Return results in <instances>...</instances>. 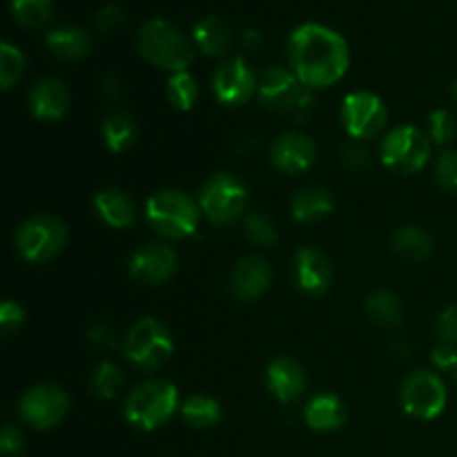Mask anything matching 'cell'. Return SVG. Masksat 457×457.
<instances>
[{
    "label": "cell",
    "mask_w": 457,
    "mask_h": 457,
    "mask_svg": "<svg viewBox=\"0 0 457 457\" xmlns=\"http://www.w3.org/2000/svg\"><path fill=\"white\" fill-rule=\"evenodd\" d=\"M290 71L311 89L339 83L351 65V49L339 31L321 22H302L295 27L286 45Z\"/></svg>",
    "instance_id": "6da1fadb"
},
{
    "label": "cell",
    "mask_w": 457,
    "mask_h": 457,
    "mask_svg": "<svg viewBox=\"0 0 457 457\" xmlns=\"http://www.w3.org/2000/svg\"><path fill=\"white\" fill-rule=\"evenodd\" d=\"M138 54L152 65L172 74L187 71L195 61V40L165 18H150L141 25L137 36Z\"/></svg>",
    "instance_id": "7a4b0ae2"
},
{
    "label": "cell",
    "mask_w": 457,
    "mask_h": 457,
    "mask_svg": "<svg viewBox=\"0 0 457 457\" xmlns=\"http://www.w3.org/2000/svg\"><path fill=\"white\" fill-rule=\"evenodd\" d=\"M257 96L266 110L290 116L297 123L311 119L315 110L312 89L306 87L293 71L279 65H270L262 71Z\"/></svg>",
    "instance_id": "3957f363"
},
{
    "label": "cell",
    "mask_w": 457,
    "mask_h": 457,
    "mask_svg": "<svg viewBox=\"0 0 457 457\" xmlns=\"http://www.w3.org/2000/svg\"><path fill=\"white\" fill-rule=\"evenodd\" d=\"M181 411L179 388L168 379H147L125 397V420L138 431H156Z\"/></svg>",
    "instance_id": "277c9868"
},
{
    "label": "cell",
    "mask_w": 457,
    "mask_h": 457,
    "mask_svg": "<svg viewBox=\"0 0 457 457\" xmlns=\"http://www.w3.org/2000/svg\"><path fill=\"white\" fill-rule=\"evenodd\" d=\"M201 205L181 190H161L147 199V226L163 239H187L201 223Z\"/></svg>",
    "instance_id": "5b68a950"
},
{
    "label": "cell",
    "mask_w": 457,
    "mask_h": 457,
    "mask_svg": "<svg viewBox=\"0 0 457 457\" xmlns=\"http://www.w3.org/2000/svg\"><path fill=\"white\" fill-rule=\"evenodd\" d=\"M250 192L239 177L219 172L204 183L199 192V205L204 217L214 226H230L245 217Z\"/></svg>",
    "instance_id": "8992f818"
},
{
    "label": "cell",
    "mask_w": 457,
    "mask_h": 457,
    "mask_svg": "<svg viewBox=\"0 0 457 457\" xmlns=\"http://www.w3.org/2000/svg\"><path fill=\"white\" fill-rule=\"evenodd\" d=\"M174 353L172 335L163 321L154 317H143L129 328L128 337L123 342V355L134 369L150 370L161 369L170 355Z\"/></svg>",
    "instance_id": "52a82bcc"
},
{
    "label": "cell",
    "mask_w": 457,
    "mask_h": 457,
    "mask_svg": "<svg viewBox=\"0 0 457 457\" xmlns=\"http://www.w3.org/2000/svg\"><path fill=\"white\" fill-rule=\"evenodd\" d=\"M433 141L424 129L415 125H397L384 137L379 159L397 174H415L431 159Z\"/></svg>",
    "instance_id": "ba28073f"
},
{
    "label": "cell",
    "mask_w": 457,
    "mask_h": 457,
    "mask_svg": "<svg viewBox=\"0 0 457 457\" xmlns=\"http://www.w3.org/2000/svg\"><path fill=\"white\" fill-rule=\"evenodd\" d=\"M70 232L58 217L34 214L25 219L16 232V250L25 262L45 263L62 253Z\"/></svg>",
    "instance_id": "9c48e42d"
},
{
    "label": "cell",
    "mask_w": 457,
    "mask_h": 457,
    "mask_svg": "<svg viewBox=\"0 0 457 457\" xmlns=\"http://www.w3.org/2000/svg\"><path fill=\"white\" fill-rule=\"evenodd\" d=\"M400 402L406 415L415 420H436L445 413L449 393L440 375L415 370L402 382Z\"/></svg>",
    "instance_id": "30bf717a"
},
{
    "label": "cell",
    "mask_w": 457,
    "mask_h": 457,
    "mask_svg": "<svg viewBox=\"0 0 457 457\" xmlns=\"http://www.w3.org/2000/svg\"><path fill=\"white\" fill-rule=\"evenodd\" d=\"M339 116L348 137L355 141H369L386 128L388 110L378 94L357 89L344 98Z\"/></svg>",
    "instance_id": "8fae6325"
},
{
    "label": "cell",
    "mask_w": 457,
    "mask_h": 457,
    "mask_svg": "<svg viewBox=\"0 0 457 457\" xmlns=\"http://www.w3.org/2000/svg\"><path fill=\"white\" fill-rule=\"evenodd\" d=\"M67 411H70V397L61 386H54V384L31 386L18 404L22 422L29 424L36 431L58 427L67 418Z\"/></svg>",
    "instance_id": "7c38bea8"
},
{
    "label": "cell",
    "mask_w": 457,
    "mask_h": 457,
    "mask_svg": "<svg viewBox=\"0 0 457 457\" xmlns=\"http://www.w3.org/2000/svg\"><path fill=\"white\" fill-rule=\"evenodd\" d=\"M259 76L245 62L244 56H232L217 67L212 76V89L219 103L228 107L245 105L257 94Z\"/></svg>",
    "instance_id": "4fadbf2b"
},
{
    "label": "cell",
    "mask_w": 457,
    "mask_h": 457,
    "mask_svg": "<svg viewBox=\"0 0 457 457\" xmlns=\"http://www.w3.org/2000/svg\"><path fill=\"white\" fill-rule=\"evenodd\" d=\"M179 257L172 245L147 244L129 257V277L141 286H161L177 272Z\"/></svg>",
    "instance_id": "5bb4252c"
},
{
    "label": "cell",
    "mask_w": 457,
    "mask_h": 457,
    "mask_svg": "<svg viewBox=\"0 0 457 457\" xmlns=\"http://www.w3.org/2000/svg\"><path fill=\"white\" fill-rule=\"evenodd\" d=\"M268 159L279 172L302 174L315 165L317 145L308 134L284 132L272 141Z\"/></svg>",
    "instance_id": "9a60e30c"
},
{
    "label": "cell",
    "mask_w": 457,
    "mask_h": 457,
    "mask_svg": "<svg viewBox=\"0 0 457 457\" xmlns=\"http://www.w3.org/2000/svg\"><path fill=\"white\" fill-rule=\"evenodd\" d=\"M295 286L308 297H321L333 281V266L320 248H302L295 254Z\"/></svg>",
    "instance_id": "2e32d148"
},
{
    "label": "cell",
    "mask_w": 457,
    "mask_h": 457,
    "mask_svg": "<svg viewBox=\"0 0 457 457\" xmlns=\"http://www.w3.org/2000/svg\"><path fill=\"white\" fill-rule=\"evenodd\" d=\"M27 105L34 119L54 123V120H61L70 110V89L61 79L43 76L31 85Z\"/></svg>",
    "instance_id": "e0dca14e"
},
{
    "label": "cell",
    "mask_w": 457,
    "mask_h": 457,
    "mask_svg": "<svg viewBox=\"0 0 457 457\" xmlns=\"http://www.w3.org/2000/svg\"><path fill=\"white\" fill-rule=\"evenodd\" d=\"M266 386L281 404H293L306 393V370L293 357H277L266 369Z\"/></svg>",
    "instance_id": "ac0fdd59"
},
{
    "label": "cell",
    "mask_w": 457,
    "mask_h": 457,
    "mask_svg": "<svg viewBox=\"0 0 457 457\" xmlns=\"http://www.w3.org/2000/svg\"><path fill=\"white\" fill-rule=\"evenodd\" d=\"M272 268L263 257L250 254L235 266L230 275V290L239 302H254L270 288Z\"/></svg>",
    "instance_id": "d6986e66"
},
{
    "label": "cell",
    "mask_w": 457,
    "mask_h": 457,
    "mask_svg": "<svg viewBox=\"0 0 457 457\" xmlns=\"http://www.w3.org/2000/svg\"><path fill=\"white\" fill-rule=\"evenodd\" d=\"M348 409L335 393H317L303 406V420L317 433L337 431L346 424Z\"/></svg>",
    "instance_id": "ffe728a7"
},
{
    "label": "cell",
    "mask_w": 457,
    "mask_h": 457,
    "mask_svg": "<svg viewBox=\"0 0 457 457\" xmlns=\"http://www.w3.org/2000/svg\"><path fill=\"white\" fill-rule=\"evenodd\" d=\"M94 208H96L98 217L103 223L116 230H125L132 228L137 221V205H134L132 196L128 192L119 190V187H110L94 196Z\"/></svg>",
    "instance_id": "44dd1931"
},
{
    "label": "cell",
    "mask_w": 457,
    "mask_h": 457,
    "mask_svg": "<svg viewBox=\"0 0 457 457\" xmlns=\"http://www.w3.org/2000/svg\"><path fill=\"white\" fill-rule=\"evenodd\" d=\"M45 45L49 52L61 61H80L92 49V38L85 29L74 25H61L56 29L47 31Z\"/></svg>",
    "instance_id": "7402d4cb"
},
{
    "label": "cell",
    "mask_w": 457,
    "mask_h": 457,
    "mask_svg": "<svg viewBox=\"0 0 457 457\" xmlns=\"http://www.w3.org/2000/svg\"><path fill=\"white\" fill-rule=\"evenodd\" d=\"M232 27L221 16H205L192 29V40L205 56H223L232 45Z\"/></svg>",
    "instance_id": "603a6c76"
},
{
    "label": "cell",
    "mask_w": 457,
    "mask_h": 457,
    "mask_svg": "<svg viewBox=\"0 0 457 457\" xmlns=\"http://www.w3.org/2000/svg\"><path fill=\"white\" fill-rule=\"evenodd\" d=\"M335 208L333 195L326 187L308 186L293 196V219L299 223H317L328 217Z\"/></svg>",
    "instance_id": "cb8c5ba5"
},
{
    "label": "cell",
    "mask_w": 457,
    "mask_h": 457,
    "mask_svg": "<svg viewBox=\"0 0 457 457\" xmlns=\"http://www.w3.org/2000/svg\"><path fill=\"white\" fill-rule=\"evenodd\" d=\"M101 134L107 150H112L114 154H120V152H128L137 143L138 123L128 112H110L103 119Z\"/></svg>",
    "instance_id": "d4e9b609"
},
{
    "label": "cell",
    "mask_w": 457,
    "mask_h": 457,
    "mask_svg": "<svg viewBox=\"0 0 457 457\" xmlns=\"http://www.w3.org/2000/svg\"><path fill=\"white\" fill-rule=\"evenodd\" d=\"M393 250L406 262H424L433 254V237L420 226H402L393 235Z\"/></svg>",
    "instance_id": "484cf974"
},
{
    "label": "cell",
    "mask_w": 457,
    "mask_h": 457,
    "mask_svg": "<svg viewBox=\"0 0 457 457\" xmlns=\"http://www.w3.org/2000/svg\"><path fill=\"white\" fill-rule=\"evenodd\" d=\"M181 418L192 428H212L221 422V404L210 395H190L181 404Z\"/></svg>",
    "instance_id": "4316f807"
},
{
    "label": "cell",
    "mask_w": 457,
    "mask_h": 457,
    "mask_svg": "<svg viewBox=\"0 0 457 457\" xmlns=\"http://www.w3.org/2000/svg\"><path fill=\"white\" fill-rule=\"evenodd\" d=\"M366 311H369V315L373 317L379 326H386V328L400 326L402 317H404L400 299H397V295L391 293V290H378V293L370 295V297L366 299Z\"/></svg>",
    "instance_id": "83f0119b"
},
{
    "label": "cell",
    "mask_w": 457,
    "mask_h": 457,
    "mask_svg": "<svg viewBox=\"0 0 457 457\" xmlns=\"http://www.w3.org/2000/svg\"><path fill=\"white\" fill-rule=\"evenodd\" d=\"M165 96H168L170 105L179 112H187L196 105L199 101V83L190 71H179L168 79L165 85Z\"/></svg>",
    "instance_id": "f1b7e54d"
},
{
    "label": "cell",
    "mask_w": 457,
    "mask_h": 457,
    "mask_svg": "<svg viewBox=\"0 0 457 457\" xmlns=\"http://www.w3.org/2000/svg\"><path fill=\"white\" fill-rule=\"evenodd\" d=\"M13 21L25 29H38L47 25L54 12V0H9Z\"/></svg>",
    "instance_id": "f546056e"
},
{
    "label": "cell",
    "mask_w": 457,
    "mask_h": 457,
    "mask_svg": "<svg viewBox=\"0 0 457 457\" xmlns=\"http://www.w3.org/2000/svg\"><path fill=\"white\" fill-rule=\"evenodd\" d=\"M123 370L116 364H112V361H101V364L94 369L92 378H89L92 393L96 397H101V400H114L120 393V388H123Z\"/></svg>",
    "instance_id": "4dcf8cb0"
},
{
    "label": "cell",
    "mask_w": 457,
    "mask_h": 457,
    "mask_svg": "<svg viewBox=\"0 0 457 457\" xmlns=\"http://www.w3.org/2000/svg\"><path fill=\"white\" fill-rule=\"evenodd\" d=\"M25 67V54H22L16 45L4 40V43L0 45V85H3V89H12L13 85L21 80Z\"/></svg>",
    "instance_id": "1f68e13d"
},
{
    "label": "cell",
    "mask_w": 457,
    "mask_h": 457,
    "mask_svg": "<svg viewBox=\"0 0 457 457\" xmlns=\"http://www.w3.org/2000/svg\"><path fill=\"white\" fill-rule=\"evenodd\" d=\"M244 235L254 245H272L279 239L275 221L262 212H248L244 217Z\"/></svg>",
    "instance_id": "d6a6232c"
},
{
    "label": "cell",
    "mask_w": 457,
    "mask_h": 457,
    "mask_svg": "<svg viewBox=\"0 0 457 457\" xmlns=\"http://www.w3.org/2000/svg\"><path fill=\"white\" fill-rule=\"evenodd\" d=\"M428 137L437 145H449L457 137V123L449 110H433L428 116Z\"/></svg>",
    "instance_id": "836d02e7"
},
{
    "label": "cell",
    "mask_w": 457,
    "mask_h": 457,
    "mask_svg": "<svg viewBox=\"0 0 457 457\" xmlns=\"http://www.w3.org/2000/svg\"><path fill=\"white\" fill-rule=\"evenodd\" d=\"M342 163L346 165L351 172H361V170L370 168L373 156H370V150L366 147L364 141H355V138H351V141L342 145Z\"/></svg>",
    "instance_id": "e575fe53"
},
{
    "label": "cell",
    "mask_w": 457,
    "mask_h": 457,
    "mask_svg": "<svg viewBox=\"0 0 457 457\" xmlns=\"http://www.w3.org/2000/svg\"><path fill=\"white\" fill-rule=\"evenodd\" d=\"M436 179L446 192L457 195V150H445L436 163Z\"/></svg>",
    "instance_id": "d590c367"
},
{
    "label": "cell",
    "mask_w": 457,
    "mask_h": 457,
    "mask_svg": "<svg viewBox=\"0 0 457 457\" xmlns=\"http://www.w3.org/2000/svg\"><path fill=\"white\" fill-rule=\"evenodd\" d=\"M22 324H25V308L7 299L3 308H0V330H3V335L7 339L13 337V333H18Z\"/></svg>",
    "instance_id": "8d00e7d4"
},
{
    "label": "cell",
    "mask_w": 457,
    "mask_h": 457,
    "mask_svg": "<svg viewBox=\"0 0 457 457\" xmlns=\"http://www.w3.org/2000/svg\"><path fill=\"white\" fill-rule=\"evenodd\" d=\"M437 337L440 342L451 344L457 348V303H451L437 317Z\"/></svg>",
    "instance_id": "74e56055"
},
{
    "label": "cell",
    "mask_w": 457,
    "mask_h": 457,
    "mask_svg": "<svg viewBox=\"0 0 457 457\" xmlns=\"http://www.w3.org/2000/svg\"><path fill=\"white\" fill-rule=\"evenodd\" d=\"M125 21V12L119 4H103L96 13H94V25L101 31H112Z\"/></svg>",
    "instance_id": "f35d334b"
},
{
    "label": "cell",
    "mask_w": 457,
    "mask_h": 457,
    "mask_svg": "<svg viewBox=\"0 0 457 457\" xmlns=\"http://www.w3.org/2000/svg\"><path fill=\"white\" fill-rule=\"evenodd\" d=\"M87 339L94 348L98 351H112L119 344V337H116L114 330L105 324H96L87 330Z\"/></svg>",
    "instance_id": "ab89813d"
},
{
    "label": "cell",
    "mask_w": 457,
    "mask_h": 457,
    "mask_svg": "<svg viewBox=\"0 0 457 457\" xmlns=\"http://www.w3.org/2000/svg\"><path fill=\"white\" fill-rule=\"evenodd\" d=\"M431 361L436 369L440 370H451L453 373L457 366V348L451 346V344L440 342L431 353Z\"/></svg>",
    "instance_id": "60d3db41"
},
{
    "label": "cell",
    "mask_w": 457,
    "mask_h": 457,
    "mask_svg": "<svg viewBox=\"0 0 457 457\" xmlns=\"http://www.w3.org/2000/svg\"><path fill=\"white\" fill-rule=\"evenodd\" d=\"M0 451H3L4 457L21 455L22 451V433L18 431L13 424H7L3 428V436H0Z\"/></svg>",
    "instance_id": "b9f144b4"
},
{
    "label": "cell",
    "mask_w": 457,
    "mask_h": 457,
    "mask_svg": "<svg viewBox=\"0 0 457 457\" xmlns=\"http://www.w3.org/2000/svg\"><path fill=\"white\" fill-rule=\"evenodd\" d=\"M98 87H101V94L107 98V101H116V98H120V94H123L120 80L116 79L114 74H103Z\"/></svg>",
    "instance_id": "7bdbcfd3"
},
{
    "label": "cell",
    "mask_w": 457,
    "mask_h": 457,
    "mask_svg": "<svg viewBox=\"0 0 457 457\" xmlns=\"http://www.w3.org/2000/svg\"><path fill=\"white\" fill-rule=\"evenodd\" d=\"M263 45V34L259 29H245L241 34V47L248 49V52H259Z\"/></svg>",
    "instance_id": "ee69618b"
},
{
    "label": "cell",
    "mask_w": 457,
    "mask_h": 457,
    "mask_svg": "<svg viewBox=\"0 0 457 457\" xmlns=\"http://www.w3.org/2000/svg\"><path fill=\"white\" fill-rule=\"evenodd\" d=\"M451 98H453V103H455V107H457V80L453 85H451Z\"/></svg>",
    "instance_id": "f6af8a7d"
},
{
    "label": "cell",
    "mask_w": 457,
    "mask_h": 457,
    "mask_svg": "<svg viewBox=\"0 0 457 457\" xmlns=\"http://www.w3.org/2000/svg\"><path fill=\"white\" fill-rule=\"evenodd\" d=\"M453 378H455V382H457V366H455V370H453Z\"/></svg>",
    "instance_id": "bcb514c9"
}]
</instances>
